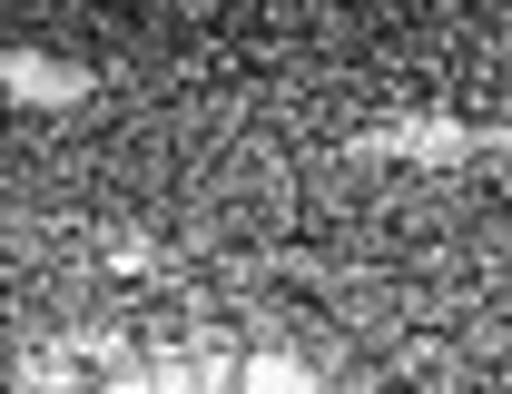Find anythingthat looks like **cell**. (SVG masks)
Masks as SVG:
<instances>
[{
	"instance_id": "cell-1",
	"label": "cell",
	"mask_w": 512,
	"mask_h": 394,
	"mask_svg": "<svg viewBox=\"0 0 512 394\" xmlns=\"http://www.w3.org/2000/svg\"><path fill=\"white\" fill-rule=\"evenodd\" d=\"M0 89H10V99H30V109H79L99 79H89V69H69V60H40V50H0Z\"/></svg>"
},
{
	"instance_id": "cell-2",
	"label": "cell",
	"mask_w": 512,
	"mask_h": 394,
	"mask_svg": "<svg viewBox=\"0 0 512 394\" xmlns=\"http://www.w3.org/2000/svg\"><path fill=\"white\" fill-rule=\"evenodd\" d=\"M365 148L375 158H473L483 129H463V119H404V129H375Z\"/></svg>"
},
{
	"instance_id": "cell-3",
	"label": "cell",
	"mask_w": 512,
	"mask_h": 394,
	"mask_svg": "<svg viewBox=\"0 0 512 394\" xmlns=\"http://www.w3.org/2000/svg\"><path fill=\"white\" fill-rule=\"evenodd\" d=\"M237 394H316V375L286 365V355H247V365H237Z\"/></svg>"
}]
</instances>
